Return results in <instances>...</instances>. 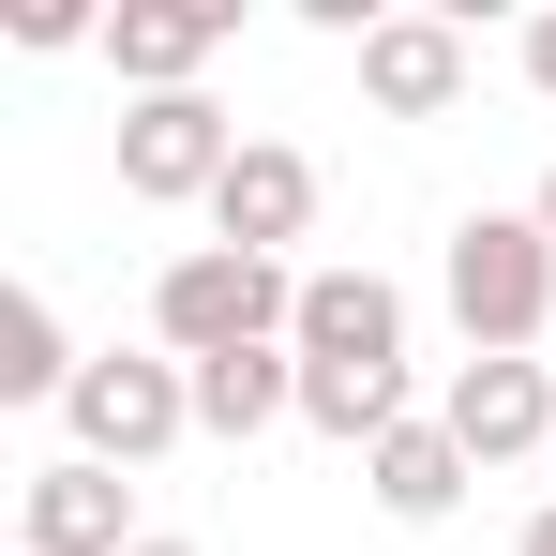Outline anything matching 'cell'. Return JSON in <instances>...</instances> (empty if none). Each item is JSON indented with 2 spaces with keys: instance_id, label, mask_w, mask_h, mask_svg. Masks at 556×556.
Segmentation results:
<instances>
[{
  "instance_id": "cell-8",
  "label": "cell",
  "mask_w": 556,
  "mask_h": 556,
  "mask_svg": "<svg viewBox=\"0 0 556 556\" xmlns=\"http://www.w3.org/2000/svg\"><path fill=\"white\" fill-rule=\"evenodd\" d=\"M466 76H481V61H466L452 15H376V30H362V105H376V121H452Z\"/></svg>"
},
{
  "instance_id": "cell-11",
  "label": "cell",
  "mask_w": 556,
  "mask_h": 556,
  "mask_svg": "<svg viewBox=\"0 0 556 556\" xmlns=\"http://www.w3.org/2000/svg\"><path fill=\"white\" fill-rule=\"evenodd\" d=\"M466 481H481V466H466V437L437 421V406H421V421H391V437L362 452V496L391 511V527H452V511H466Z\"/></svg>"
},
{
  "instance_id": "cell-14",
  "label": "cell",
  "mask_w": 556,
  "mask_h": 556,
  "mask_svg": "<svg viewBox=\"0 0 556 556\" xmlns=\"http://www.w3.org/2000/svg\"><path fill=\"white\" fill-rule=\"evenodd\" d=\"M15 46L61 61V46H105V15H76V0H15Z\"/></svg>"
},
{
  "instance_id": "cell-17",
  "label": "cell",
  "mask_w": 556,
  "mask_h": 556,
  "mask_svg": "<svg viewBox=\"0 0 556 556\" xmlns=\"http://www.w3.org/2000/svg\"><path fill=\"white\" fill-rule=\"evenodd\" d=\"M136 556H195V542H181V527H151V542H136Z\"/></svg>"
},
{
  "instance_id": "cell-2",
  "label": "cell",
  "mask_w": 556,
  "mask_h": 556,
  "mask_svg": "<svg viewBox=\"0 0 556 556\" xmlns=\"http://www.w3.org/2000/svg\"><path fill=\"white\" fill-rule=\"evenodd\" d=\"M301 331V271L286 256H241V241H181L151 271V346L166 362H226V346H286Z\"/></svg>"
},
{
  "instance_id": "cell-7",
  "label": "cell",
  "mask_w": 556,
  "mask_h": 556,
  "mask_svg": "<svg viewBox=\"0 0 556 556\" xmlns=\"http://www.w3.org/2000/svg\"><path fill=\"white\" fill-rule=\"evenodd\" d=\"M286 346L331 362V376H406V286L391 271H301V331Z\"/></svg>"
},
{
  "instance_id": "cell-18",
  "label": "cell",
  "mask_w": 556,
  "mask_h": 556,
  "mask_svg": "<svg viewBox=\"0 0 556 556\" xmlns=\"http://www.w3.org/2000/svg\"><path fill=\"white\" fill-rule=\"evenodd\" d=\"M527 211H542V241H556V166H542V195H527Z\"/></svg>"
},
{
  "instance_id": "cell-3",
  "label": "cell",
  "mask_w": 556,
  "mask_h": 556,
  "mask_svg": "<svg viewBox=\"0 0 556 556\" xmlns=\"http://www.w3.org/2000/svg\"><path fill=\"white\" fill-rule=\"evenodd\" d=\"M61 421H76V452L91 466H166L195 437V362H166V346H91V376L61 391Z\"/></svg>"
},
{
  "instance_id": "cell-13",
  "label": "cell",
  "mask_w": 556,
  "mask_h": 556,
  "mask_svg": "<svg viewBox=\"0 0 556 556\" xmlns=\"http://www.w3.org/2000/svg\"><path fill=\"white\" fill-rule=\"evenodd\" d=\"M76 331H61V301H46V286H0V406H61V391H76Z\"/></svg>"
},
{
  "instance_id": "cell-6",
  "label": "cell",
  "mask_w": 556,
  "mask_h": 556,
  "mask_svg": "<svg viewBox=\"0 0 556 556\" xmlns=\"http://www.w3.org/2000/svg\"><path fill=\"white\" fill-rule=\"evenodd\" d=\"M437 421L466 437V466H556V376L542 362H452Z\"/></svg>"
},
{
  "instance_id": "cell-15",
  "label": "cell",
  "mask_w": 556,
  "mask_h": 556,
  "mask_svg": "<svg viewBox=\"0 0 556 556\" xmlns=\"http://www.w3.org/2000/svg\"><path fill=\"white\" fill-rule=\"evenodd\" d=\"M527 91L556 105V0H542V15H527Z\"/></svg>"
},
{
  "instance_id": "cell-9",
  "label": "cell",
  "mask_w": 556,
  "mask_h": 556,
  "mask_svg": "<svg viewBox=\"0 0 556 556\" xmlns=\"http://www.w3.org/2000/svg\"><path fill=\"white\" fill-rule=\"evenodd\" d=\"M211 46H226V0H121V15H105V76H121L136 105L195 91V76H211Z\"/></svg>"
},
{
  "instance_id": "cell-16",
  "label": "cell",
  "mask_w": 556,
  "mask_h": 556,
  "mask_svg": "<svg viewBox=\"0 0 556 556\" xmlns=\"http://www.w3.org/2000/svg\"><path fill=\"white\" fill-rule=\"evenodd\" d=\"M511 556H556V496H542V511H527V542H511Z\"/></svg>"
},
{
  "instance_id": "cell-4",
  "label": "cell",
  "mask_w": 556,
  "mask_h": 556,
  "mask_svg": "<svg viewBox=\"0 0 556 556\" xmlns=\"http://www.w3.org/2000/svg\"><path fill=\"white\" fill-rule=\"evenodd\" d=\"M241 166V121L211 91H166V105H121V195L136 211H211Z\"/></svg>"
},
{
  "instance_id": "cell-10",
  "label": "cell",
  "mask_w": 556,
  "mask_h": 556,
  "mask_svg": "<svg viewBox=\"0 0 556 556\" xmlns=\"http://www.w3.org/2000/svg\"><path fill=\"white\" fill-rule=\"evenodd\" d=\"M211 241H241V256H286V241H316V151H286V136H241V166L211 195Z\"/></svg>"
},
{
  "instance_id": "cell-5",
  "label": "cell",
  "mask_w": 556,
  "mask_h": 556,
  "mask_svg": "<svg viewBox=\"0 0 556 556\" xmlns=\"http://www.w3.org/2000/svg\"><path fill=\"white\" fill-rule=\"evenodd\" d=\"M151 527H136V481L91 452H61V466H30L15 481V556H136Z\"/></svg>"
},
{
  "instance_id": "cell-1",
  "label": "cell",
  "mask_w": 556,
  "mask_h": 556,
  "mask_svg": "<svg viewBox=\"0 0 556 556\" xmlns=\"http://www.w3.org/2000/svg\"><path fill=\"white\" fill-rule=\"evenodd\" d=\"M437 301H452L466 362H542V331H556V241H542V211H466L452 241H437Z\"/></svg>"
},
{
  "instance_id": "cell-12",
  "label": "cell",
  "mask_w": 556,
  "mask_h": 556,
  "mask_svg": "<svg viewBox=\"0 0 556 556\" xmlns=\"http://www.w3.org/2000/svg\"><path fill=\"white\" fill-rule=\"evenodd\" d=\"M271 421H301V346H226V362H195V437H271Z\"/></svg>"
}]
</instances>
